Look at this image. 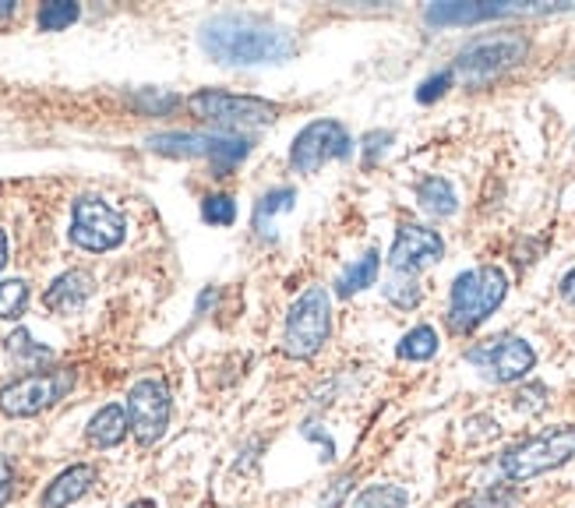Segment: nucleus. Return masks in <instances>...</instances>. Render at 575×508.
<instances>
[{"label":"nucleus","instance_id":"obj_24","mask_svg":"<svg viewBox=\"0 0 575 508\" xmlns=\"http://www.w3.org/2000/svg\"><path fill=\"white\" fill-rule=\"evenodd\" d=\"M78 14H81V8L75 4V0H49V4L40 8L36 22L43 32H64L67 25L78 22Z\"/></svg>","mask_w":575,"mask_h":508},{"label":"nucleus","instance_id":"obj_18","mask_svg":"<svg viewBox=\"0 0 575 508\" xmlns=\"http://www.w3.org/2000/svg\"><path fill=\"white\" fill-rule=\"evenodd\" d=\"M378 273H382V254L378 251H367V254H361L357 262L346 265L343 273H340V279H335V294H340V297L361 294V290H367V286L378 283Z\"/></svg>","mask_w":575,"mask_h":508},{"label":"nucleus","instance_id":"obj_8","mask_svg":"<svg viewBox=\"0 0 575 508\" xmlns=\"http://www.w3.org/2000/svg\"><path fill=\"white\" fill-rule=\"evenodd\" d=\"M527 54H530L527 36H516V32H509V36H484V40H473L463 54L455 57V75L466 85H480L522 64Z\"/></svg>","mask_w":575,"mask_h":508},{"label":"nucleus","instance_id":"obj_20","mask_svg":"<svg viewBox=\"0 0 575 508\" xmlns=\"http://www.w3.org/2000/svg\"><path fill=\"white\" fill-rule=\"evenodd\" d=\"M294 201H297V191L294 188H276V191L262 195V201L255 206V230L262 236H273V219L279 212H290Z\"/></svg>","mask_w":575,"mask_h":508},{"label":"nucleus","instance_id":"obj_7","mask_svg":"<svg viewBox=\"0 0 575 508\" xmlns=\"http://www.w3.org/2000/svg\"><path fill=\"white\" fill-rule=\"evenodd\" d=\"M188 110L198 117V121L215 124L223 131H236V128H262L279 121V107L268 103V99L258 96H233V92H215V89H201L188 99Z\"/></svg>","mask_w":575,"mask_h":508},{"label":"nucleus","instance_id":"obj_19","mask_svg":"<svg viewBox=\"0 0 575 508\" xmlns=\"http://www.w3.org/2000/svg\"><path fill=\"white\" fill-rule=\"evenodd\" d=\"M417 201H420V209L438 216V219H445V216H452L455 209H460L455 188L445 177H424V180H420L417 184Z\"/></svg>","mask_w":575,"mask_h":508},{"label":"nucleus","instance_id":"obj_22","mask_svg":"<svg viewBox=\"0 0 575 508\" xmlns=\"http://www.w3.org/2000/svg\"><path fill=\"white\" fill-rule=\"evenodd\" d=\"M406 505H410V490L399 484H371L350 501V508H406Z\"/></svg>","mask_w":575,"mask_h":508},{"label":"nucleus","instance_id":"obj_16","mask_svg":"<svg viewBox=\"0 0 575 508\" xmlns=\"http://www.w3.org/2000/svg\"><path fill=\"white\" fill-rule=\"evenodd\" d=\"M522 8L509 4H431L424 11V22L431 29H445V25H477L490 19H505V14H516Z\"/></svg>","mask_w":575,"mask_h":508},{"label":"nucleus","instance_id":"obj_32","mask_svg":"<svg viewBox=\"0 0 575 508\" xmlns=\"http://www.w3.org/2000/svg\"><path fill=\"white\" fill-rule=\"evenodd\" d=\"M388 142H392V131H371V134H364V156H367V166L375 163L382 152L388 148Z\"/></svg>","mask_w":575,"mask_h":508},{"label":"nucleus","instance_id":"obj_34","mask_svg":"<svg viewBox=\"0 0 575 508\" xmlns=\"http://www.w3.org/2000/svg\"><path fill=\"white\" fill-rule=\"evenodd\" d=\"M562 297H565V300L572 303V308H575V268H572V273L562 279Z\"/></svg>","mask_w":575,"mask_h":508},{"label":"nucleus","instance_id":"obj_33","mask_svg":"<svg viewBox=\"0 0 575 508\" xmlns=\"http://www.w3.org/2000/svg\"><path fill=\"white\" fill-rule=\"evenodd\" d=\"M14 495V466L4 452H0V508H4Z\"/></svg>","mask_w":575,"mask_h":508},{"label":"nucleus","instance_id":"obj_3","mask_svg":"<svg viewBox=\"0 0 575 508\" xmlns=\"http://www.w3.org/2000/svg\"><path fill=\"white\" fill-rule=\"evenodd\" d=\"M332 335V297L325 286H308L286 311L283 350L294 361H311Z\"/></svg>","mask_w":575,"mask_h":508},{"label":"nucleus","instance_id":"obj_28","mask_svg":"<svg viewBox=\"0 0 575 508\" xmlns=\"http://www.w3.org/2000/svg\"><path fill=\"white\" fill-rule=\"evenodd\" d=\"M516 501H519V490L512 484H490L469 501V508H512Z\"/></svg>","mask_w":575,"mask_h":508},{"label":"nucleus","instance_id":"obj_35","mask_svg":"<svg viewBox=\"0 0 575 508\" xmlns=\"http://www.w3.org/2000/svg\"><path fill=\"white\" fill-rule=\"evenodd\" d=\"M4 265H8V233L0 230V268H4Z\"/></svg>","mask_w":575,"mask_h":508},{"label":"nucleus","instance_id":"obj_27","mask_svg":"<svg viewBox=\"0 0 575 508\" xmlns=\"http://www.w3.org/2000/svg\"><path fill=\"white\" fill-rule=\"evenodd\" d=\"M8 353H11V357L14 361H19V364H36V361H49V357H54V353H49L46 346H36V343H32V335L25 332V329H19V332H14L11 339H8Z\"/></svg>","mask_w":575,"mask_h":508},{"label":"nucleus","instance_id":"obj_4","mask_svg":"<svg viewBox=\"0 0 575 508\" xmlns=\"http://www.w3.org/2000/svg\"><path fill=\"white\" fill-rule=\"evenodd\" d=\"M159 156H177V159H209L215 166V177H226L230 169L251 156L255 142L241 139V134H206V131H166L152 134L145 142Z\"/></svg>","mask_w":575,"mask_h":508},{"label":"nucleus","instance_id":"obj_21","mask_svg":"<svg viewBox=\"0 0 575 508\" xmlns=\"http://www.w3.org/2000/svg\"><path fill=\"white\" fill-rule=\"evenodd\" d=\"M396 353H399V361H413V364L431 361L438 353V332L431 325H417L399 339Z\"/></svg>","mask_w":575,"mask_h":508},{"label":"nucleus","instance_id":"obj_25","mask_svg":"<svg viewBox=\"0 0 575 508\" xmlns=\"http://www.w3.org/2000/svg\"><path fill=\"white\" fill-rule=\"evenodd\" d=\"M29 308V283L25 279H4L0 283V321L22 318Z\"/></svg>","mask_w":575,"mask_h":508},{"label":"nucleus","instance_id":"obj_26","mask_svg":"<svg viewBox=\"0 0 575 508\" xmlns=\"http://www.w3.org/2000/svg\"><path fill=\"white\" fill-rule=\"evenodd\" d=\"M201 219L209 227H233L236 223V201L230 195H209L201 201Z\"/></svg>","mask_w":575,"mask_h":508},{"label":"nucleus","instance_id":"obj_31","mask_svg":"<svg viewBox=\"0 0 575 508\" xmlns=\"http://www.w3.org/2000/svg\"><path fill=\"white\" fill-rule=\"evenodd\" d=\"M300 434L308 438V442H318V445H321V463H332V460H335V442H332V438H329L325 431L318 428V423H303Z\"/></svg>","mask_w":575,"mask_h":508},{"label":"nucleus","instance_id":"obj_29","mask_svg":"<svg viewBox=\"0 0 575 508\" xmlns=\"http://www.w3.org/2000/svg\"><path fill=\"white\" fill-rule=\"evenodd\" d=\"M516 410L522 413H540V410H548V385H527V388H519L516 393Z\"/></svg>","mask_w":575,"mask_h":508},{"label":"nucleus","instance_id":"obj_9","mask_svg":"<svg viewBox=\"0 0 575 508\" xmlns=\"http://www.w3.org/2000/svg\"><path fill=\"white\" fill-rule=\"evenodd\" d=\"M128 236V219L124 212H117L110 201L96 198V195H81L71 206V241L81 251L103 254L121 247Z\"/></svg>","mask_w":575,"mask_h":508},{"label":"nucleus","instance_id":"obj_13","mask_svg":"<svg viewBox=\"0 0 575 508\" xmlns=\"http://www.w3.org/2000/svg\"><path fill=\"white\" fill-rule=\"evenodd\" d=\"M445 254V241L428 227L417 223H402L392 247H388V265L392 273H420L424 265H434Z\"/></svg>","mask_w":575,"mask_h":508},{"label":"nucleus","instance_id":"obj_37","mask_svg":"<svg viewBox=\"0 0 575 508\" xmlns=\"http://www.w3.org/2000/svg\"><path fill=\"white\" fill-rule=\"evenodd\" d=\"M128 508H156V501H148V498H142V501H134V505H128Z\"/></svg>","mask_w":575,"mask_h":508},{"label":"nucleus","instance_id":"obj_23","mask_svg":"<svg viewBox=\"0 0 575 508\" xmlns=\"http://www.w3.org/2000/svg\"><path fill=\"white\" fill-rule=\"evenodd\" d=\"M385 297L388 303H396L402 311H413L420 300H424V286L413 273H392V279L385 283Z\"/></svg>","mask_w":575,"mask_h":508},{"label":"nucleus","instance_id":"obj_1","mask_svg":"<svg viewBox=\"0 0 575 508\" xmlns=\"http://www.w3.org/2000/svg\"><path fill=\"white\" fill-rule=\"evenodd\" d=\"M201 49L215 64L247 67V64H283L294 57L297 40L283 25H273L258 14H215L198 32Z\"/></svg>","mask_w":575,"mask_h":508},{"label":"nucleus","instance_id":"obj_12","mask_svg":"<svg viewBox=\"0 0 575 508\" xmlns=\"http://www.w3.org/2000/svg\"><path fill=\"white\" fill-rule=\"evenodd\" d=\"M350 131L340 121H314L303 128L290 145V166L297 174H318L329 159L350 156Z\"/></svg>","mask_w":575,"mask_h":508},{"label":"nucleus","instance_id":"obj_11","mask_svg":"<svg viewBox=\"0 0 575 508\" xmlns=\"http://www.w3.org/2000/svg\"><path fill=\"white\" fill-rule=\"evenodd\" d=\"M466 361L477 364L490 382L512 385V382H522L537 367V350L519 335H501L484 346H473L466 353Z\"/></svg>","mask_w":575,"mask_h":508},{"label":"nucleus","instance_id":"obj_6","mask_svg":"<svg viewBox=\"0 0 575 508\" xmlns=\"http://www.w3.org/2000/svg\"><path fill=\"white\" fill-rule=\"evenodd\" d=\"M78 371L75 367H57V371H32V375L14 378L11 385L0 388V413L11 420L36 417L49 406H57L67 393L75 388Z\"/></svg>","mask_w":575,"mask_h":508},{"label":"nucleus","instance_id":"obj_2","mask_svg":"<svg viewBox=\"0 0 575 508\" xmlns=\"http://www.w3.org/2000/svg\"><path fill=\"white\" fill-rule=\"evenodd\" d=\"M505 294H509V276H505L498 265H480L455 276L449 294V311H445L449 329L455 335H469L473 329H480L484 321L501 308Z\"/></svg>","mask_w":575,"mask_h":508},{"label":"nucleus","instance_id":"obj_5","mask_svg":"<svg viewBox=\"0 0 575 508\" xmlns=\"http://www.w3.org/2000/svg\"><path fill=\"white\" fill-rule=\"evenodd\" d=\"M572 460H575V423H565V428H551L544 434L527 438V442L505 449L498 466L512 484H522V481L540 477V473L565 466Z\"/></svg>","mask_w":575,"mask_h":508},{"label":"nucleus","instance_id":"obj_17","mask_svg":"<svg viewBox=\"0 0 575 508\" xmlns=\"http://www.w3.org/2000/svg\"><path fill=\"white\" fill-rule=\"evenodd\" d=\"M131 431V423H128V410L124 406H103L92 420H89V428H86V438L96 445V449H117L128 438Z\"/></svg>","mask_w":575,"mask_h":508},{"label":"nucleus","instance_id":"obj_10","mask_svg":"<svg viewBox=\"0 0 575 508\" xmlns=\"http://www.w3.org/2000/svg\"><path fill=\"white\" fill-rule=\"evenodd\" d=\"M128 423L131 434L139 438V445H156L159 438L170 428V413H174V399L170 388H166L159 378H142L131 385L128 393Z\"/></svg>","mask_w":575,"mask_h":508},{"label":"nucleus","instance_id":"obj_30","mask_svg":"<svg viewBox=\"0 0 575 508\" xmlns=\"http://www.w3.org/2000/svg\"><path fill=\"white\" fill-rule=\"evenodd\" d=\"M455 71H442V75H431L428 81H420V89H417V99L420 103H434V99H442L449 92V85H452Z\"/></svg>","mask_w":575,"mask_h":508},{"label":"nucleus","instance_id":"obj_15","mask_svg":"<svg viewBox=\"0 0 575 508\" xmlns=\"http://www.w3.org/2000/svg\"><path fill=\"white\" fill-rule=\"evenodd\" d=\"M96 484V466L89 463H75L64 473H57L54 481L43 490V508H71L78 498H86Z\"/></svg>","mask_w":575,"mask_h":508},{"label":"nucleus","instance_id":"obj_14","mask_svg":"<svg viewBox=\"0 0 575 508\" xmlns=\"http://www.w3.org/2000/svg\"><path fill=\"white\" fill-rule=\"evenodd\" d=\"M92 294H96L92 273H86V268H71V273H64L49 283V290L43 294V303H46V311H54V314H78L89 303Z\"/></svg>","mask_w":575,"mask_h":508},{"label":"nucleus","instance_id":"obj_36","mask_svg":"<svg viewBox=\"0 0 575 508\" xmlns=\"http://www.w3.org/2000/svg\"><path fill=\"white\" fill-rule=\"evenodd\" d=\"M14 8H19V4H14V0H0V19H11Z\"/></svg>","mask_w":575,"mask_h":508}]
</instances>
